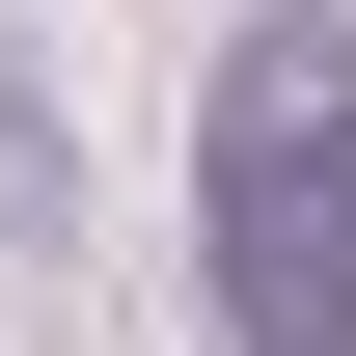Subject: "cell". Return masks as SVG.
<instances>
[{"label": "cell", "instance_id": "obj_1", "mask_svg": "<svg viewBox=\"0 0 356 356\" xmlns=\"http://www.w3.org/2000/svg\"><path fill=\"white\" fill-rule=\"evenodd\" d=\"M192 247L247 356H356V0H274L192 110Z\"/></svg>", "mask_w": 356, "mask_h": 356}, {"label": "cell", "instance_id": "obj_2", "mask_svg": "<svg viewBox=\"0 0 356 356\" xmlns=\"http://www.w3.org/2000/svg\"><path fill=\"white\" fill-rule=\"evenodd\" d=\"M55 220V137H28V83H0V247H28Z\"/></svg>", "mask_w": 356, "mask_h": 356}]
</instances>
